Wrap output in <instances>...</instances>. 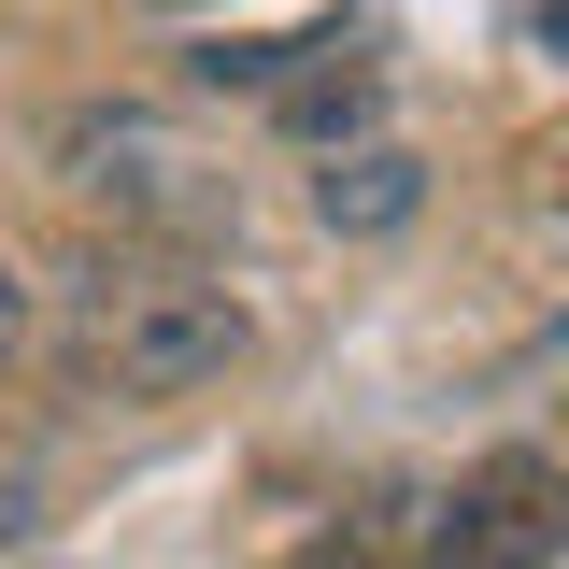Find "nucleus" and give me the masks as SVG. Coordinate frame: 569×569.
Returning <instances> with one entry per match:
<instances>
[{
    "label": "nucleus",
    "instance_id": "6",
    "mask_svg": "<svg viewBox=\"0 0 569 569\" xmlns=\"http://www.w3.org/2000/svg\"><path fill=\"white\" fill-rule=\"evenodd\" d=\"M328 43H356V29H213L200 58H186V86H213V100H228V86H242V100H271L284 71L328 58Z\"/></svg>",
    "mask_w": 569,
    "mask_h": 569
},
{
    "label": "nucleus",
    "instance_id": "1",
    "mask_svg": "<svg viewBox=\"0 0 569 569\" xmlns=\"http://www.w3.org/2000/svg\"><path fill=\"white\" fill-rule=\"evenodd\" d=\"M257 356V299L228 271H186V257H100L58 313V370L86 399H129V413H171V399H213L228 370Z\"/></svg>",
    "mask_w": 569,
    "mask_h": 569
},
{
    "label": "nucleus",
    "instance_id": "8",
    "mask_svg": "<svg viewBox=\"0 0 569 569\" xmlns=\"http://www.w3.org/2000/svg\"><path fill=\"white\" fill-rule=\"evenodd\" d=\"M29 512H43V498H29V470H14V456H0V541H29Z\"/></svg>",
    "mask_w": 569,
    "mask_h": 569
},
{
    "label": "nucleus",
    "instance_id": "2",
    "mask_svg": "<svg viewBox=\"0 0 569 569\" xmlns=\"http://www.w3.org/2000/svg\"><path fill=\"white\" fill-rule=\"evenodd\" d=\"M43 171H58L71 213H100L114 242H186L228 213V157H213L171 100H58L43 114Z\"/></svg>",
    "mask_w": 569,
    "mask_h": 569
},
{
    "label": "nucleus",
    "instance_id": "5",
    "mask_svg": "<svg viewBox=\"0 0 569 569\" xmlns=\"http://www.w3.org/2000/svg\"><path fill=\"white\" fill-rule=\"evenodd\" d=\"M284 142H313V157H342V142H370V114H385V71H370V43H328V71H284Z\"/></svg>",
    "mask_w": 569,
    "mask_h": 569
},
{
    "label": "nucleus",
    "instance_id": "7",
    "mask_svg": "<svg viewBox=\"0 0 569 569\" xmlns=\"http://www.w3.org/2000/svg\"><path fill=\"white\" fill-rule=\"evenodd\" d=\"M14 356H29V271L0 257V370H14Z\"/></svg>",
    "mask_w": 569,
    "mask_h": 569
},
{
    "label": "nucleus",
    "instance_id": "9",
    "mask_svg": "<svg viewBox=\"0 0 569 569\" xmlns=\"http://www.w3.org/2000/svg\"><path fill=\"white\" fill-rule=\"evenodd\" d=\"M157 14H186V0H157Z\"/></svg>",
    "mask_w": 569,
    "mask_h": 569
},
{
    "label": "nucleus",
    "instance_id": "4",
    "mask_svg": "<svg viewBox=\"0 0 569 569\" xmlns=\"http://www.w3.org/2000/svg\"><path fill=\"white\" fill-rule=\"evenodd\" d=\"M427 213V157L413 142H342V157H328V171H313V228H328V242H399V228H413Z\"/></svg>",
    "mask_w": 569,
    "mask_h": 569
},
{
    "label": "nucleus",
    "instance_id": "3",
    "mask_svg": "<svg viewBox=\"0 0 569 569\" xmlns=\"http://www.w3.org/2000/svg\"><path fill=\"white\" fill-rule=\"evenodd\" d=\"M569 541V485L541 441H498L470 485L441 498V541H427V569H541Z\"/></svg>",
    "mask_w": 569,
    "mask_h": 569
}]
</instances>
